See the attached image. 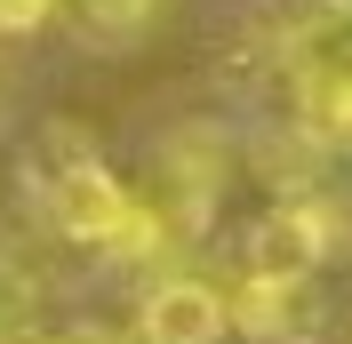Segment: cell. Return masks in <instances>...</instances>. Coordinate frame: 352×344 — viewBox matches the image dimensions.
I'll return each instance as SVG.
<instances>
[{"instance_id": "obj_8", "label": "cell", "mask_w": 352, "mask_h": 344, "mask_svg": "<svg viewBox=\"0 0 352 344\" xmlns=\"http://www.w3.org/2000/svg\"><path fill=\"white\" fill-rule=\"evenodd\" d=\"M56 17H65V0H0V41H32Z\"/></svg>"}, {"instance_id": "obj_2", "label": "cell", "mask_w": 352, "mask_h": 344, "mask_svg": "<svg viewBox=\"0 0 352 344\" xmlns=\"http://www.w3.org/2000/svg\"><path fill=\"white\" fill-rule=\"evenodd\" d=\"M272 72L296 129L352 152V0H312L272 41Z\"/></svg>"}, {"instance_id": "obj_5", "label": "cell", "mask_w": 352, "mask_h": 344, "mask_svg": "<svg viewBox=\"0 0 352 344\" xmlns=\"http://www.w3.org/2000/svg\"><path fill=\"white\" fill-rule=\"evenodd\" d=\"M136 336L144 344H224L232 336V297H224L208 272H160L153 288H144Z\"/></svg>"}, {"instance_id": "obj_4", "label": "cell", "mask_w": 352, "mask_h": 344, "mask_svg": "<svg viewBox=\"0 0 352 344\" xmlns=\"http://www.w3.org/2000/svg\"><path fill=\"white\" fill-rule=\"evenodd\" d=\"M320 264H329V208H312V200H272L241 233V280L305 288Z\"/></svg>"}, {"instance_id": "obj_7", "label": "cell", "mask_w": 352, "mask_h": 344, "mask_svg": "<svg viewBox=\"0 0 352 344\" xmlns=\"http://www.w3.org/2000/svg\"><path fill=\"white\" fill-rule=\"evenodd\" d=\"M41 321V280L24 257H0V344H24Z\"/></svg>"}, {"instance_id": "obj_10", "label": "cell", "mask_w": 352, "mask_h": 344, "mask_svg": "<svg viewBox=\"0 0 352 344\" xmlns=\"http://www.w3.org/2000/svg\"><path fill=\"white\" fill-rule=\"evenodd\" d=\"M344 344H352V321H344Z\"/></svg>"}, {"instance_id": "obj_6", "label": "cell", "mask_w": 352, "mask_h": 344, "mask_svg": "<svg viewBox=\"0 0 352 344\" xmlns=\"http://www.w3.org/2000/svg\"><path fill=\"white\" fill-rule=\"evenodd\" d=\"M160 8H168V0H65L72 32H80L88 48H129V41H144Z\"/></svg>"}, {"instance_id": "obj_3", "label": "cell", "mask_w": 352, "mask_h": 344, "mask_svg": "<svg viewBox=\"0 0 352 344\" xmlns=\"http://www.w3.org/2000/svg\"><path fill=\"white\" fill-rule=\"evenodd\" d=\"M136 200L153 208L160 240H200L208 216H217V200H224V136L208 129V120L168 129L160 136V160H153V184Z\"/></svg>"}, {"instance_id": "obj_1", "label": "cell", "mask_w": 352, "mask_h": 344, "mask_svg": "<svg viewBox=\"0 0 352 344\" xmlns=\"http://www.w3.org/2000/svg\"><path fill=\"white\" fill-rule=\"evenodd\" d=\"M24 184H32V208L48 216V233L72 240V248H96V257H153L168 248L153 224V208L104 169V152L88 144L80 120H41L32 144H24Z\"/></svg>"}, {"instance_id": "obj_9", "label": "cell", "mask_w": 352, "mask_h": 344, "mask_svg": "<svg viewBox=\"0 0 352 344\" xmlns=\"http://www.w3.org/2000/svg\"><path fill=\"white\" fill-rule=\"evenodd\" d=\"M24 344H96V336H72V328H32Z\"/></svg>"}]
</instances>
